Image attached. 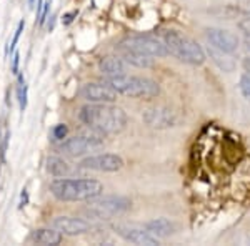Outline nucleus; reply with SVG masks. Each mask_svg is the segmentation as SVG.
Returning <instances> with one entry per match:
<instances>
[{
  "instance_id": "obj_1",
  "label": "nucleus",
  "mask_w": 250,
  "mask_h": 246,
  "mask_svg": "<svg viewBox=\"0 0 250 246\" xmlns=\"http://www.w3.org/2000/svg\"><path fill=\"white\" fill-rule=\"evenodd\" d=\"M79 118L100 135H115L127 127V114L110 103H88L80 108Z\"/></svg>"
},
{
  "instance_id": "obj_2",
  "label": "nucleus",
  "mask_w": 250,
  "mask_h": 246,
  "mask_svg": "<svg viewBox=\"0 0 250 246\" xmlns=\"http://www.w3.org/2000/svg\"><path fill=\"white\" fill-rule=\"evenodd\" d=\"M50 193L60 201H88L104 193V185L92 178H57L50 183Z\"/></svg>"
},
{
  "instance_id": "obj_3",
  "label": "nucleus",
  "mask_w": 250,
  "mask_h": 246,
  "mask_svg": "<svg viewBox=\"0 0 250 246\" xmlns=\"http://www.w3.org/2000/svg\"><path fill=\"white\" fill-rule=\"evenodd\" d=\"M162 40L168 50V55L179 58L188 65H202L207 60V54L195 40L177 30H164Z\"/></svg>"
},
{
  "instance_id": "obj_4",
  "label": "nucleus",
  "mask_w": 250,
  "mask_h": 246,
  "mask_svg": "<svg viewBox=\"0 0 250 246\" xmlns=\"http://www.w3.org/2000/svg\"><path fill=\"white\" fill-rule=\"evenodd\" d=\"M107 83L119 95L130 96V98H154V96L160 94L159 83L147 78V76L125 74V75L108 76Z\"/></svg>"
},
{
  "instance_id": "obj_5",
  "label": "nucleus",
  "mask_w": 250,
  "mask_h": 246,
  "mask_svg": "<svg viewBox=\"0 0 250 246\" xmlns=\"http://www.w3.org/2000/svg\"><path fill=\"white\" fill-rule=\"evenodd\" d=\"M132 203L125 196H95L87 201V207L83 208V215L92 220H110L114 215H120L130 209Z\"/></svg>"
},
{
  "instance_id": "obj_6",
  "label": "nucleus",
  "mask_w": 250,
  "mask_h": 246,
  "mask_svg": "<svg viewBox=\"0 0 250 246\" xmlns=\"http://www.w3.org/2000/svg\"><path fill=\"white\" fill-rule=\"evenodd\" d=\"M120 48L130 50L135 54H142L147 57H167L168 50L164 40L152 37V35H128L120 42Z\"/></svg>"
},
{
  "instance_id": "obj_7",
  "label": "nucleus",
  "mask_w": 250,
  "mask_h": 246,
  "mask_svg": "<svg viewBox=\"0 0 250 246\" xmlns=\"http://www.w3.org/2000/svg\"><path fill=\"white\" fill-rule=\"evenodd\" d=\"M102 147L104 138L100 133H97V135H75L67 140H62V143L59 145V150L67 156L79 158V156L100 150Z\"/></svg>"
},
{
  "instance_id": "obj_8",
  "label": "nucleus",
  "mask_w": 250,
  "mask_h": 246,
  "mask_svg": "<svg viewBox=\"0 0 250 246\" xmlns=\"http://www.w3.org/2000/svg\"><path fill=\"white\" fill-rule=\"evenodd\" d=\"M79 168H82V170H92V171L114 173L124 168V160L122 156L115 155V153H100V155H92L83 158L79 163Z\"/></svg>"
},
{
  "instance_id": "obj_9",
  "label": "nucleus",
  "mask_w": 250,
  "mask_h": 246,
  "mask_svg": "<svg viewBox=\"0 0 250 246\" xmlns=\"http://www.w3.org/2000/svg\"><path fill=\"white\" fill-rule=\"evenodd\" d=\"M205 37H207L210 47L219 48V50L225 52V54H233L240 47V38L233 32L219 29V27H208L205 30Z\"/></svg>"
},
{
  "instance_id": "obj_10",
  "label": "nucleus",
  "mask_w": 250,
  "mask_h": 246,
  "mask_svg": "<svg viewBox=\"0 0 250 246\" xmlns=\"http://www.w3.org/2000/svg\"><path fill=\"white\" fill-rule=\"evenodd\" d=\"M79 96L90 103H114L119 94L108 83H85L79 88Z\"/></svg>"
},
{
  "instance_id": "obj_11",
  "label": "nucleus",
  "mask_w": 250,
  "mask_h": 246,
  "mask_svg": "<svg viewBox=\"0 0 250 246\" xmlns=\"http://www.w3.org/2000/svg\"><path fill=\"white\" fill-rule=\"evenodd\" d=\"M142 120L145 125H148L150 128L155 130H167V128L177 127L179 118L173 114L170 108H164V107H155V108H148L142 114Z\"/></svg>"
},
{
  "instance_id": "obj_12",
  "label": "nucleus",
  "mask_w": 250,
  "mask_h": 246,
  "mask_svg": "<svg viewBox=\"0 0 250 246\" xmlns=\"http://www.w3.org/2000/svg\"><path fill=\"white\" fill-rule=\"evenodd\" d=\"M114 229L120 238H124L125 241H128L132 245H147V246L159 245V238L150 235L145 228H135V227H128V225H115Z\"/></svg>"
},
{
  "instance_id": "obj_13",
  "label": "nucleus",
  "mask_w": 250,
  "mask_h": 246,
  "mask_svg": "<svg viewBox=\"0 0 250 246\" xmlns=\"http://www.w3.org/2000/svg\"><path fill=\"white\" fill-rule=\"evenodd\" d=\"M50 227L57 228L62 235L68 236H77L88 233L92 229V225L82 218H70V216H55L50 221Z\"/></svg>"
},
{
  "instance_id": "obj_14",
  "label": "nucleus",
  "mask_w": 250,
  "mask_h": 246,
  "mask_svg": "<svg viewBox=\"0 0 250 246\" xmlns=\"http://www.w3.org/2000/svg\"><path fill=\"white\" fill-rule=\"evenodd\" d=\"M63 235L59 231L57 228H40L32 231V235L29 236L30 243L35 245H43V246H57L62 243Z\"/></svg>"
},
{
  "instance_id": "obj_15",
  "label": "nucleus",
  "mask_w": 250,
  "mask_h": 246,
  "mask_svg": "<svg viewBox=\"0 0 250 246\" xmlns=\"http://www.w3.org/2000/svg\"><path fill=\"white\" fill-rule=\"evenodd\" d=\"M205 54H207V57L210 58L222 72H225V74H232V72H235L237 62L230 57L232 54H225V52L219 50V48H213L210 45H208V48L205 50Z\"/></svg>"
},
{
  "instance_id": "obj_16",
  "label": "nucleus",
  "mask_w": 250,
  "mask_h": 246,
  "mask_svg": "<svg viewBox=\"0 0 250 246\" xmlns=\"http://www.w3.org/2000/svg\"><path fill=\"white\" fill-rule=\"evenodd\" d=\"M99 70L107 76H117L127 74V62L119 57H104L99 62Z\"/></svg>"
},
{
  "instance_id": "obj_17",
  "label": "nucleus",
  "mask_w": 250,
  "mask_h": 246,
  "mask_svg": "<svg viewBox=\"0 0 250 246\" xmlns=\"http://www.w3.org/2000/svg\"><path fill=\"white\" fill-rule=\"evenodd\" d=\"M144 228L147 229L150 235H154L155 238H167L170 236L173 231H175V227H173L172 221H168L167 218H155L152 221H147L144 225Z\"/></svg>"
},
{
  "instance_id": "obj_18",
  "label": "nucleus",
  "mask_w": 250,
  "mask_h": 246,
  "mask_svg": "<svg viewBox=\"0 0 250 246\" xmlns=\"http://www.w3.org/2000/svg\"><path fill=\"white\" fill-rule=\"evenodd\" d=\"M47 170L50 175L57 176V178H65V176L72 175V168L67 161H63L62 158L59 156H48L47 160Z\"/></svg>"
},
{
  "instance_id": "obj_19",
  "label": "nucleus",
  "mask_w": 250,
  "mask_h": 246,
  "mask_svg": "<svg viewBox=\"0 0 250 246\" xmlns=\"http://www.w3.org/2000/svg\"><path fill=\"white\" fill-rule=\"evenodd\" d=\"M122 58L127 63H130V65H134V67H139V68H150L154 65L152 57H147V55H142V54H135V52H130V50H124Z\"/></svg>"
},
{
  "instance_id": "obj_20",
  "label": "nucleus",
  "mask_w": 250,
  "mask_h": 246,
  "mask_svg": "<svg viewBox=\"0 0 250 246\" xmlns=\"http://www.w3.org/2000/svg\"><path fill=\"white\" fill-rule=\"evenodd\" d=\"M17 95H19V103H20V110H25L27 107V85L23 82L22 76H19V88H17Z\"/></svg>"
},
{
  "instance_id": "obj_21",
  "label": "nucleus",
  "mask_w": 250,
  "mask_h": 246,
  "mask_svg": "<svg viewBox=\"0 0 250 246\" xmlns=\"http://www.w3.org/2000/svg\"><path fill=\"white\" fill-rule=\"evenodd\" d=\"M239 88H240V94L245 96L247 100H250V74H242L240 76V82H239Z\"/></svg>"
},
{
  "instance_id": "obj_22",
  "label": "nucleus",
  "mask_w": 250,
  "mask_h": 246,
  "mask_svg": "<svg viewBox=\"0 0 250 246\" xmlns=\"http://www.w3.org/2000/svg\"><path fill=\"white\" fill-rule=\"evenodd\" d=\"M52 136H54V140H59V142H62L63 138H67V127L65 125H57V127L52 130Z\"/></svg>"
},
{
  "instance_id": "obj_23",
  "label": "nucleus",
  "mask_w": 250,
  "mask_h": 246,
  "mask_svg": "<svg viewBox=\"0 0 250 246\" xmlns=\"http://www.w3.org/2000/svg\"><path fill=\"white\" fill-rule=\"evenodd\" d=\"M23 27H25V22H20L19 23V27H17V30H15V35H14V40H12V43H10V52H14V48L15 45H17V42H19V38H20V35H22V32H23Z\"/></svg>"
},
{
  "instance_id": "obj_24",
  "label": "nucleus",
  "mask_w": 250,
  "mask_h": 246,
  "mask_svg": "<svg viewBox=\"0 0 250 246\" xmlns=\"http://www.w3.org/2000/svg\"><path fill=\"white\" fill-rule=\"evenodd\" d=\"M239 29H240L242 32H244L245 37H249V38H250V17L244 19V20H240V22H239Z\"/></svg>"
},
{
  "instance_id": "obj_25",
  "label": "nucleus",
  "mask_w": 250,
  "mask_h": 246,
  "mask_svg": "<svg viewBox=\"0 0 250 246\" xmlns=\"http://www.w3.org/2000/svg\"><path fill=\"white\" fill-rule=\"evenodd\" d=\"M50 2L52 0H45V3H43V10H42V15H40V19H39V25H43V22H45L48 10H50Z\"/></svg>"
},
{
  "instance_id": "obj_26",
  "label": "nucleus",
  "mask_w": 250,
  "mask_h": 246,
  "mask_svg": "<svg viewBox=\"0 0 250 246\" xmlns=\"http://www.w3.org/2000/svg\"><path fill=\"white\" fill-rule=\"evenodd\" d=\"M20 55L19 54H15L14 55V65H12V72H14V74H19V62H20Z\"/></svg>"
},
{
  "instance_id": "obj_27",
  "label": "nucleus",
  "mask_w": 250,
  "mask_h": 246,
  "mask_svg": "<svg viewBox=\"0 0 250 246\" xmlns=\"http://www.w3.org/2000/svg\"><path fill=\"white\" fill-rule=\"evenodd\" d=\"M75 15H77V12H74V14H67L65 17H63V19H65V20H63V23H70L72 17H75Z\"/></svg>"
},
{
  "instance_id": "obj_28",
  "label": "nucleus",
  "mask_w": 250,
  "mask_h": 246,
  "mask_svg": "<svg viewBox=\"0 0 250 246\" xmlns=\"http://www.w3.org/2000/svg\"><path fill=\"white\" fill-rule=\"evenodd\" d=\"M247 17H250V10H247Z\"/></svg>"
},
{
  "instance_id": "obj_29",
  "label": "nucleus",
  "mask_w": 250,
  "mask_h": 246,
  "mask_svg": "<svg viewBox=\"0 0 250 246\" xmlns=\"http://www.w3.org/2000/svg\"><path fill=\"white\" fill-rule=\"evenodd\" d=\"M0 142H2V138H0ZM0 150H2V147H0Z\"/></svg>"
}]
</instances>
